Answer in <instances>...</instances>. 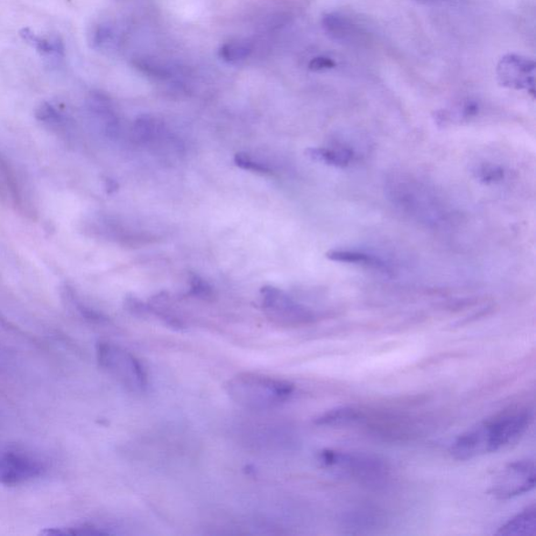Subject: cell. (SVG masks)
Instances as JSON below:
<instances>
[{"label":"cell","mask_w":536,"mask_h":536,"mask_svg":"<svg viewBox=\"0 0 536 536\" xmlns=\"http://www.w3.org/2000/svg\"><path fill=\"white\" fill-rule=\"evenodd\" d=\"M225 390L240 407L263 411L283 405L293 397L294 386L283 379L244 372L232 376Z\"/></svg>","instance_id":"obj_2"},{"label":"cell","mask_w":536,"mask_h":536,"mask_svg":"<svg viewBox=\"0 0 536 536\" xmlns=\"http://www.w3.org/2000/svg\"><path fill=\"white\" fill-rule=\"evenodd\" d=\"M20 36L30 44L33 47L36 48L42 55L57 56V57H63L65 56V46L63 42L58 38H46L41 37L39 35L35 34L29 29H24L20 32Z\"/></svg>","instance_id":"obj_11"},{"label":"cell","mask_w":536,"mask_h":536,"mask_svg":"<svg viewBox=\"0 0 536 536\" xmlns=\"http://www.w3.org/2000/svg\"><path fill=\"white\" fill-rule=\"evenodd\" d=\"M532 421V413L519 408L485 421L458 437L450 448L457 460L467 461L495 453L520 440Z\"/></svg>","instance_id":"obj_1"},{"label":"cell","mask_w":536,"mask_h":536,"mask_svg":"<svg viewBox=\"0 0 536 536\" xmlns=\"http://www.w3.org/2000/svg\"><path fill=\"white\" fill-rule=\"evenodd\" d=\"M335 67V62L333 59L327 57H316L309 63L310 70L314 72H321V70H326Z\"/></svg>","instance_id":"obj_21"},{"label":"cell","mask_w":536,"mask_h":536,"mask_svg":"<svg viewBox=\"0 0 536 536\" xmlns=\"http://www.w3.org/2000/svg\"><path fill=\"white\" fill-rule=\"evenodd\" d=\"M126 307L129 308V312L137 315H144L150 313V307L146 305L142 301L129 297L126 299Z\"/></svg>","instance_id":"obj_20"},{"label":"cell","mask_w":536,"mask_h":536,"mask_svg":"<svg viewBox=\"0 0 536 536\" xmlns=\"http://www.w3.org/2000/svg\"><path fill=\"white\" fill-rule=\"evenodd\" d=\"M89 41L98 51H112L118 45V33L110 24H98L91 30Z\"/></svg>","instance_id":"obj_13"},{"label":"cell","mask_w":536,"mask_h":536,"mask_svg":"<svg viewBox=\"0 0 536 536\" xmlns=\"http://www.w3.org/2000/svg\"><path fill=\"white\" fill-rule=\"evenodd\" d=\"M361 418L356 408L343 407H336L334 410H330L324 413L315 419V425L322 427H342L351 425Z\"/></svg>","instance_id":"obj_12"},{"label":"cell","mask_w":536,"mask_h":536,"mask_svg":"<svg viewBox=\"0 0 536 536\" xmlns=\"http://www.w3.org/2000/svg\"><path fill=\"white\" fill-rule=\"evenodd\" d=\"M236 166L244 169V170L253 171L257 173H271V169L253 161L248 154L237 153L234 159Z\"/></svg>","instance_id":"obj_18"},{"label":"cell","mask_w":536,"mask_h":536,"mask_svg":"<svg viewBox=\"0 0 536 536\" xmlns=\"http://www.w3.org/2000/svg\"><path fill=\"white\" fill-rule=\"evenodd\" d=\"M108 189L109 190V192L116 191V190L118 189V183L111 180H108Z\"/></svg>","instance_id":"obj_22"},{"label":"cell","mask_w":536,"mask_h":536,"mask_svg":"<svg viewBox=\"0 0 536 536\" xmlns=\"http://www.w3.org/2000/svg\"><path fill=\"white\" fill-rule=\"evenodd\" d=\"M536 534V508L531 505L499 529L497 535L527 536Z\"/></svg>","instance_id":"obj_9"},{"label":"cell","mask_w":536,"mask_h":536,"mask_svg":"<svg viewBox=\"0 0 536 536\" xmlns=\"http://www.w3.org/2000/svg\"><path fill=\"white\" fill-rule=\"evenodd\" d=\"M305 153L310 160L317 161V163L335 168L348 167L352 160H354V152L347 149V148H336V149H331V148H309Z\"/></svg>","instance_id":"obj_10"},{"label":"cell","mask_w":536,"mask_h":536,"mask_svg":"<svg viewBox=\"0 0 536 536\" xmlns=\"http://www.w3.org/2000/svg\"><path fill=\"white\" fill-rule=\"evenodd\" d=\"M475 174L479 181L488 183V185H490V183L500 181L504 179L503 169L491 164L479 165L476 169Z\"/></svg>","instance_id":"obj_16"},{"label":"cell","mask_w":536,"mask_h":536,"mask_svg":"<svg viewBox=\"0 0 536 536\" xmlns=\"http://www.w3.org/2000/svg\"><path fill=\"white\" fill-rule=\"evenodd\" d=\"M253 47L246 41H231L220 48V57L231 65H239L250 58Z\"/></svg>","instance_id":"obj_15"},{"label":"cell","mask_w":536,"mask_h":536,"mask_svg":"<svg viewBox=\"0 0 536 536\" xmlns=\"http://www.w3.org/2000/svg\"><path fill=\"white\" fill-rule=\"evenodd\" d=\"M326 258L334 263H349L363 265L368 267H382V260L368 255V253L351 252V251H330L326 253Z\"/></svg>","instance_id":"obj_14"},{"label":"cell","mask_w":536,"mask_h":536,"mask_svg":"<svg viewBox=\"0 0 536 536\" xmlns=\"http://www.w3.org/2000/svg\"><path fill=\"white\" fill-rule=\"evenodd\" d=\"M534 63L518 56H508L499 66L503 86L518 89L534 88Z\"/></svg>","instance_id":"obj_8"},{"label":"cell","mask_w":536,"mask_h":536,"mask_svg":"<svg viewBox=\"0 0 536 536\" xmlns=\"http://www.w3.org/2000/svg\"><path fill=\"white\" fill-rule=\"evenodd\" d=\"M263 306L278 319L289 323H307L314 319L308 309L295 303L280 289L264 286L261 289Z\"/></svg>","instance_id":"obj_7"},{"label":"cell","mask_w":536,"mask_h":536,"mask_svg":"<svg viewBox=\"0 0 536 536\" xmlns=\"http://www.w3.org/2000/svg\"><path fill=\"white\" fill-rule=\"evenodd\" d=\"M319 460L323 467L333 469L336 474L363 483L383 482L389 474V469L383 460L366 455L326 449L321 451Z\"/></svg>","instance_id":"obj_4"},{"label":"cell","mask_w":536,"mask_h":536,"mask_svg":"<svg viewBox=\"0 0 536 536\" xmlns=\"http://www.w3.org/2000/svg\"><path fill=\"white\" fill-rule=\"evenodd\" d=\"M535 465L531 460L510 463L500 471L490 492L498 499L516 498L535 488Z\"/></svg>","instance_id":"obj_5"},{"label":"cell","mask_w":536,"mask_h":536,"mask_svg":"<svg viewBox=\"0 0 536 536\" xmlns=\"http://www.w3.org/2000/svg\"><path fill=\"white\" fill-rule=\"evenodd\" d=\"M97 358L101 368L126 389L134 393L145 391L147 374L142 364L130 352L117 345L101 342L97 345Z\"/></svg>","instance_id":"obj_3"},{"label":"cell","mask_w":536,"mask_h":536,"mask_svg":"<svg viewBox=\"0 0 536 536\" xmlns=\"http://www.w3.org/2000/svg\"><path fill=\"white\" fill-rule=\"evenodd\" d=\"M45 464L36 457L12 449H0V484L14 486L44 475Z\"/></svg>","instance_id":"obj_6"},{"label":"cell","mask_w":536,"mask_h":536,"mask_svg":"<svg viewBox=\"0 0 536 536\" xmlns=\"http://www.w3.org/2000/svg\"><path fill=\"white\" fill-rule=\"evenodd\" d=\"M155 129H157L155 119L150 116H142L134 124V136H136L137 139L146 142V140L151 139Z\"/></svg>","instance_id":"obj_17"},{"label":"cell","mask_w":536,"mask_h":536,"mask_svg":"<svg viewBox=\"0 0 536 536\" xmlns=\"http://www.w3.org/2000/svg\"><path fill=\"white\" fill-rule=\"evenodd\" d=\"M190 286H191V294L197 298L208 299L213 295V289L208 284V282L197 276V274H192Z\"/></svg>","instance_id":"obj_19"}]
</instances>
